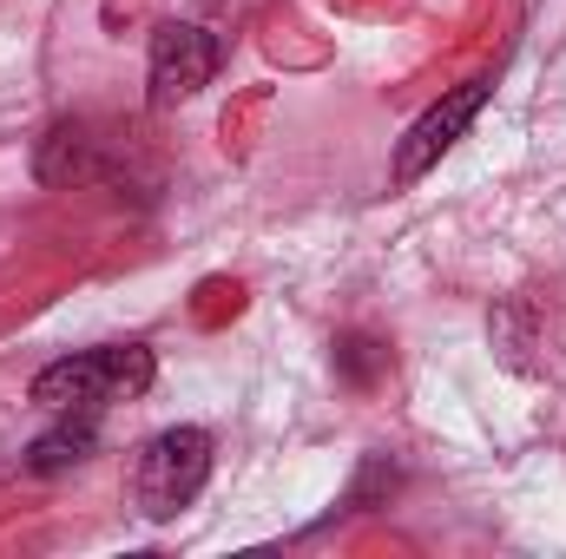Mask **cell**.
Returning a JSON list of instances; mask_svg holds the SVG:
<instances>
[{"mask_svg":"<svg viewBox=\"0 0 566 559\" xmlns=\"http://www.w3.org/2000/svg\"><path fill=\"white\" fill-rule=\"evenodd\" d=\"M80 165H86V133H80V126H60L53 145H46V158H40V178H46V184H66Z\"/></svg>","mask_w":566,"mask_h":559,"instance_id":"8992f818","label":"cell"},{"mask_svg":"<svg viewBox=\"0 0 566 559\" xmlns=\"http://www.w3.org/2000/svg\"><path fill=\"white\" fill-rule=\"evenodd\" d=\"M218 73V40L191 20H165L151 33V66H145V86H151V106H185L191 93H205Z\"/></svg>","mask_w":566,"mask_h":559,"instance_id":"3957f363","label":"cell"},{"mask_svg":"<svg viewBox=\"0 0 566 559\" xmlns=\"http://www.w3.org/2000/svg\"><path fill=\"white\" fill-rule=\"evenodd\" d=\"M211 481V434L205 428H165L151 434L139 454V507L145 520H171L185 514Z\"/></svg>","mask_w":566,"mask_h":559,"instance_id":"7a4b0ae2","label":"cell"},{"mask_svg":"<svg viewBox=\"0 0 566 559\" xmlns=\"http://www.w3.org/2000/svg\"><path fill=\"white\" fill-rule=\"evenodd\" d=\"M151 389V349L145 342H106V349H80L60 356L33 376V402L53 415H93L106 402H126Z\"/></svg>","mask_w":566,"mask_h":559,"instance_id":"6da1fadb","label":"cell"},{"mask_svg":"<svg viewBox=\"0 0 566 559\" xmlns=\"http://www.w3.org/2000/svg\"><path fill=\"white\" fill-rule=\"evenodd\" d=\"M488 93H494L488 80H468V86H454L448 99H434L422 119L402 133V145H396V184H416V178H428V171L454 151V139L474 126V113L488 106Z\"/></svg>","mask_w":566,"mask_h":559,"instance_id":"277c9868","label":"cell"},{"mask_svg":"<svg viewBox=\"0 0 566 559\" xmlns=\"http://www.w3.org/2000/svg\"><path fill=\"white\" fill-rule=\"evenodd\" d=\"M93 441H99L93 415H60V428H46V434L27 447V467H33V474H60V467H80V461L93 454Z\"/></svg>","mask_w":566,"mask_h":559,"instance_id":"5b68a950","label":"cell"}]
</instances>
